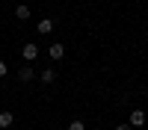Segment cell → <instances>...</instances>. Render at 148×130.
I'll list each match as a JSON object with an SVG mask.
<instances>
[{
	"mask_svg": "<svg viewBox=\"0 0 148 130\" xmlns=\"http://www.w3.org/2000/svg\"><path fill=\"white\" fill-rule=\"evenodd\" d=\"M127 124H130V127H142V124H145V112H142V110H133Z\"/></svg>",
	"mask_w": 148,
	"mask_h": 130,
	"instance_id": "2",
	"label": "cell"
},
{
	"mask_svg": "<svg viewBox=\"0 0 148 130\" xmlns=\"http://www.w3.org/2000/svg\"><path fill=\"white\" fill-rule=\"evenodd\" d=\"M12 121H15L12 112H0V127H12Z\"/></svg>",
	"mask_w": 148,
	"mask_h": 130,
	"instance_id": "7",
	"label": "cell"
},
{
	"mask_svg": "<svg viewBox=\"0 0 148 130\" xmlns=\"http://www.w3.org/2000/svg\"><path fill=\"white\" fill-rule=\"evenodd\" d=\"M53 80H56V71L53 68H45L42 71V83H53Z\"/></svg>",
	"mask_w": 148,
	"mask_h": 130,
	"instance_id": "8",
	"label": "cell"
},
{
	"mask_svg": "<svg viewBox=\"0 0 148 130\" xmlns=\"http://www.w3.org/2000/svg\"><path fill=\"white\" fill-rule=\"evenodd\" d=\"M36 56H39V47H36L33 42H27V44H24V59H27V62H33Z\"/></svg>",
	"mask_w": 148,
	"mask_h": 130,
	"instance_id": "3",
	"label": "cell"
},
{
	"mask_svg": "<svg viewBox=\"0 0 148 130\" xmlns=\"http://www.w3.org/2000/svg\"><path fill=\"white\" fill-rule=\"evenodd\" d=\"M68 130H86V124H83V121H80V118H74V121H71V124H68Z\"/></svg>",
	"mask_w": 148,
	"mask_h": 130,
	"instance_id": "9",
	"label": "cell"
},
{
	"mask_svg": "<svg viewBox=\"0 0 148 130\" xmlns=\"http://www.w3.org/2000/svg\"><path fill=\"white\" fill-rule=\"evenodd\" d=\"M36 30H39L42 35H47V33H53V21H51V18H42L39 24H36Z\"/></svg>",
	"mask_w": 148,
	"mask_h": 130,
	"instance_id": "4",
	"label": "cell"
},
{
	"mask_svg": "<svg viewBox=\"0 0 148 130\" xmlns=\"http://www.w3.org/2000/svg\"><path fill=\"white\" fill-rule=\"evenodd\" d=\"M47 56H51V59H62L65 56V44H51V47H47Z\"/></svg>",
	"mask_w": 148,
	"mask_h": 130,
	"instance_id": "1",
	"label": "cell"
},
{
	"mask_svg": "<svg viewBox=\"0 0 148 130\" xmlns=\"http://www.w3.org/2000/svg\"><path fill=\"white\" fill-rule=\"evenodd\" d=\"M36 77V71L30 68V65H21V71H18V80H24V83H30Z\"/></svg>",
	"mask_w": 148,
	"mask_h": 130,
	"instance_id": "5",
	"label": "cell"
},
{
	"mask_svg": "<svg viewBox=\"0 0 148 130\" xmlns=\"http://www.w3.org/2000/svg\"><path fill=\"white\" fill-rule=\"evenodd\" d=\"M6 74H9V65L3 62V59H0V77H6Z\"/></svg>",
	"mask_w": 148,
	"mask_h": 130,
	"instance_id": "10",
	"label": "cell"
},
{
	"mask_svg": "<svg viewBox=\"0 0 148 130\" xmlns=\"http://www.w3.org/2000/svg\"><path fill=\"white\" fill-rule=\"evenodd\" d=\"M116 130H133V127H130V124H119Z\"/></svg>",
	"mask_w": 148,
	"mask_h": 130,
	"instance_id": "11",
	"label": "cell"
},
{
	"mask_svg": "<svg viewBox=\"0 0 148 130\" xmlns=\"http://www.w3.org/2000/svg\"><path fill=\"white\" fill-rule=\"evenodd\" d=\"M30 15H33V9H30V6H24V3L15 6V18H18V21H27Z\"/></svg>",
	"mask_w": 148,
	"mask_h": 130,
	"instance_id": "6",
	"label": "cell"
}]
</instances>
